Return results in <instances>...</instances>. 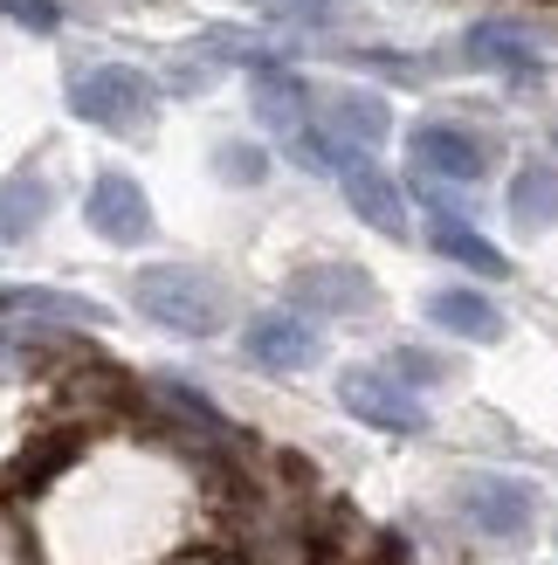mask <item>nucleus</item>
Returning <instances> with one entry per match:
<instances>
[{"label": "nucleus", "mask_w": 558, "mask_h": 565, "mask_svg": "<svg viewBox=\"0 0 558 565\" xmlns=\"http://www.w3.org/2000/svg\"><path fill=\"white\" fill-rule=\"evenodd\" d=\"M8 310H28V318H55V324H110V310L69 290H0Z\"/></svg>", "instance_id": "f3484780"}, {"label": "nucleus", "mask_w": 558, "mask_h": 565, "mask_svg": "<svg viewBox=\"0 0 558 565\" xmlns=\"http://www.w3.org/2000/svg\"><path fill=\"white\" fill-rule=\"evenodd\" d=\"M339 186H345L352 214L366 221L373 235L407 242V201H400V186H394V173H386L379 159H366L358 146H345V152H339Z\"/></svg>", "instance_id": "39448f33"}, {"label": "nucleus", "mask_w": 558, "mask_h": 565, "mask_svg": "<svg viewBox=\"0 0 558 565\" xmlns=\"http://www.w3.org/2000/svg\"><path fill=\"white\" fill-rule=\"evenodd\" d=\"M455 503L483 539H524V531H532V511H538L532 483H517V476H469L455 490Z\"/></svg>", "instance_id": "6e6552de"}, {"label": "nucleus", "mask_w": 558, "mask_h": 565, "mask_svg": "<svg viewBox=\"0 0 558 565\" xmlns=\"http://www.w3.org/2000/svg\"><path fill=\"white\" fill-rule=\"evenodd\" d=\"M69 118L97 125V131H118V138H138L152 131L159 118V83L131 63H97V70H76L69 76Z\"/></svg>", "instance_id": "f03ea898"}, {"label": "nucleus", "mask_w": 558, "mask_h": 565, "mask_svg": "<svg viewBox=\"0 0 558 565\" xmlns=\"http://www.w3.org/2000/svg\"><path fill=\"white\" fill-rule=\"evenodd\" d=\"M214 173L228 180V186H262L269 180V152L248 146V138H228V146L214 152Z\"/></svg>", "instance_id": "a211bd4d"}, {"label": "nucleus", "mask_w": 558, "mask_h": 565, "mask_svg": "<svg viewBox=\"0 0 558 565\" xmlns=\"http://www.w3.org/2000/svg\"><path fill=\"white\" fill-rule=\"evenodd\" d=\"M248 110L262 118V131L290 138L303 118H311V83L297 70H283V63H262V70H248Z\"/></svg>", "instance_id": "9d476101"}, {"label": "nucleus", "mask_w": 558, "mask_h": 565, "mask_svg": "<svg viewBox=\"0 0 558 565\" xmlns=\"http://www.w3.org/2000/svg\"><path fill=\"white\" fill-rule=\"evenodd\" d=\"M428 318L441 331L469 338V345H496V338H504V310H496L490 297H476V290H434L428 297Z\"/></svg>", "instance_id": "4468645a"}, {"label": "nucleus", "mask_w": 558, "mask_h": 565, "mask_svg": "<svg viewBox=\"0 0 558 565\" xmlns=\"http://www.w3.org/2000/svg\"><path fill=\"white\" fill-rule=\"evenodd\" d=\"M462 55H469L476 70L517 76V83H524V76H545V49L524 35V28H511V21H476V28L462 35Z\"/></svg>", "instance_id": "9b49d317"}, {"label": "nucleus", "mask_w": 558, "mask_h": 565, "mask_svg": "<svg viewBox=\"0 0 558 565\" xmlns=\"http://www.w3.org/2000/svg\"><path fill=\"white\" fill-rule=\"evenodd\" d=\"M386 373H394L400 386H414V380H421V386H434V380H449V365H441L434 352H421V345H400V352H394V365H386Z\"/></svg>", "instance_id": "6ab92c4d"}, {"label": "nucleus", "mask_w": 558, "mask_h": 565, "mask_svg": "<svg viewBox=\"0 0 558 565\" xmlns=\"http://www.w3.org/2000/svg\"><path fill=\"white\" fill-rule=\"evenodd\" d=\"M324 131L339 138V146L373 152L379 138L394 131V104L373 97V90H331V97H324Z\"/></svg>", "instance_id": "f8f14e48"}, {"label": "nucleus", "mask_w": 558, "mask_h": 565, "mask_svg": "<svg viewBox=\"0 0 558 565\" xmlns=\"http://www.w3.org/2000/svg\"><path fill=\"white\" fill-rule=\"evenodd\" d=\"M339 407L366 428H386V435H421L428 428V407L414 401V386H400L386 365H352L339 373Z\"/></svg>", "instance_id": "7ed1b4c3"}, {"label": "nucleus", "mask_w": 558, "mask_h": 565, "mask_svg": "<svg viewBox=\"0 0 558 565\" xmlns=\"http://www.w3.org/2000/svg\"><path fill=\"white\" fill-rule=\"evenodd\" d=\"M0 21H21V28H35V35H55V28H63V8H55V0H0Z\"/></svg>", "instance_id": "aec40b11"}, {"label": "nucleus", "mask_w": 558, "mask_h": 565, "mask_svg": "<svg viewBox=\"0 0 558 565\" xmlns=\"http://www.w3.org/2000/svg\"><path fill=\"white\" fill-rule=\"evenodd\" d=\"M434 248H441V256H449V263H462V269H476V276H511V256H504V248H496V242H483L476 228H462V221L455 214H434Z\"/></svg>", "instance_id": "dca6fc26"}, {"label": "nucleus", "mask_w": 558, "mask_h": 565, "mask_svg": "<svg viewBox=\"0 0 558 565\" xmlns=\"http://www.w3.org/2000/svg\"><path fill=\"white\" fill-rule=\"evenodd\" d=\"M276 14H290V21H352L345 0H276Z\"/></svg>", "instance_id": "412c9836"}, {"label": "nucleus", "mask_w": 558, "mask_h": 565, "mask_svg": "<svg viewBox=\"0 0 558 565\" xmlns=\"http://www.w3.org/2000/svg\"><path fill=\"white\" fill-rule=\"evenodd\" d=\"M131 303L146 310L152 324L180 331V338H214L228 324V290L207 276V269H186V263H152L131 276Z\"/></svg>", "instance_id": "f257e3e1"}, {"label": "nucleus", "mask_w": 558, "mask_h": 565, "mask_svg": "<svg viewBox=\"0 0 558 565\" xmlns=\"http://www.w3.org/2000/svg\"><path fill=\"white\" fill-rule=\"evenodd\" d=\"M242 352L256 365H269V373H303V365L318 359V331L303 324L297 310H262V318H248Z\"/></svg>", "instance_id": "1a4fd4ad"}, {"label": "nucleus", "mask_w": 558, "mask_h": 565, "mask_svg": "<svg viewBox=\"0 0 558 565\" xmlns=\"http://www.w3.org/2000/svg\"><path fill=\"white\" fill-rule=\"evenodd\" d=\"M407 152H414V173L455 180V186H476L490 166H496L490 138L462 131V125H414V131H407Z\"/></svg>", "instance_id": "423d86ee"}, {"label": "nucleus", "mask_w": 558, "mask_h": 565, "mask_svg": "<svg viewBox=\"0 0 558 565\" xmlns=\"http://www.w3.org/2000/svg\"><path fill=\"white\" fill-rule=\"evenodd\" d=\"M290 303H303L311 318H366L379 303V282L352 263H311L290 276Z\"/></svg>", "instance_id": "0eeeda50"}, {"label": "nucleus", "mask_w": 558, "mask_h": 565, "mask_svg": "<svg viewBox=\"0 0 558 565\" xmlns=\"http://www.w3.org/2000/svg\"><path fill=\"white\" fill-rule=\"evenodd\" d=\"M83 221L110 242V248H138V242H152V201H146V186H138L131 173H97L90 193H83Z\"/></svg>", "instance_id": "20e7f679"}, {"label": "nucleus", "mask_w": 558, "mask_h": 565, "mask_svg": "<svg viewBox=\"0 0 558 565\" xmlns=\"http://www.w3.org/2000/svg\"><path fill=\"white\" fill-rule=\"evenodd\" d=\"M49 207H55V193H49V180L35 173V166L8 173L0 180V242H28L49 221Z\"/></svg>", "instance_id": "ddd939ff"}, {"label": "nucleus", "mask_w": 558, "mask_h": 565, "mask_svg": "<svg viewBox=\"0 0 558 565\" xmlns=\"http://www.w3.org/2000/svg\"><path fill=\"white\" fill-rule=\"evenodd\" d=\"M511 221H517L524 235L558 228V166H551V159H532V166L511 180Z\"/></svg>", "instance_id": "2eb2a0df"}]
</instances>
